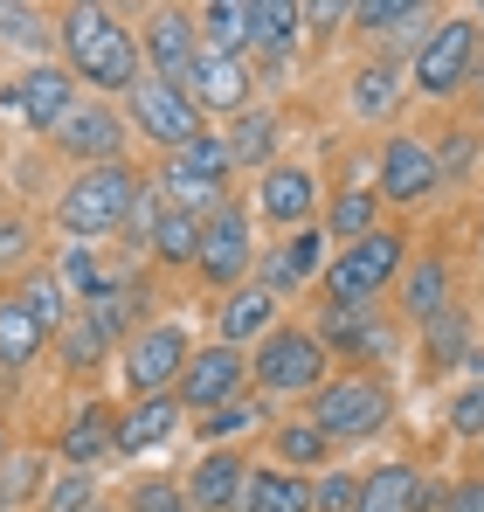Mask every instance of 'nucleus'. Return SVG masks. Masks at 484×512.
Segmentation results:
<instances>
[{
	"mask_svg": "<svg viewBox=\"0 0 484 512\" xmlns=\"http://www.w3.org/2000/svg\"><path fill=\"white\" fill-rule=\"evenodd\" d=\"M256 208L263 222H284V229H305L312 208H319V173L312 167H270L256 187Z\"/></svg>",
	"mask_w": 484,
	"mask_h": 512,
	"instance_id": "nucleus-17",
	"label": "nucleus"
},
{
	"mask_svg": "<svg viewBox=\"0 0 484 512\" xmlns=\"http://www.w3.org/2000/svg\"><path fill=\"white\" fill-rule=\"evenodd\" d=\"M312 277H325V229L319 222H312V229H291V243L270 250V263H263V291L277 298V291H298V284H312Z\"/></svg>",
	"mask_w": 484,
	"mask_h": 512,
	"instance_id": "nucleus-20",
	"label": "nucleus"
},
{
	"mask_svg": "<svg viewBox=\"0 0 484 512\" xmlns=\"http://www.w3.org/2000/svg\"><path fill=\"white\" fill-rule=\"evenodd\" d=\"M471 139H478V132H450V146H443V160H436V173H443V180L471 173Z\"/></svg>",
	"mask_w": 484,
	"mask_h": 512,
	"instance_id": "nucleus-47",
	"label": "nucleus"
},
{
	"mask_svg": "<svg viewBox=\"0 0 484 512\" xmlns=\"http://www.w3.org/2000/svg\"><path fill=\"white\" fill-rule=\"evenodd\" d=\"M242 381H249V360H242V346H201V353H187V367H180V381H173V402L180 409H201V416H215L222 402H236Z\"/></svg>",
	"mask_w": 484,
	"mask_h": 512,
	"instance_id": "nucleus-7",
	"label": "nucleus"
},
{
	"mask_svg": "<svg viewBox=\"0 0 484 512\" xmlns=\"http://www.w3.org/2000/svg\"><path fill=\"white\" fill-rule=\"evenodd\" d=\"M319 346H325V353H332V346H346V353H381V360H388V353H395V333L374 319V305H367V312H332V305H325Z\"/></svg>",
	"mask_w": 484,
	"mask_h": 512,
	"instance_id": "nucleus-24",
	"label": "nucleus"
},
{
	"mask_svg": "<svg viewBox=\"0 0 484 512\" xmlns=\"http://www.w3.org/2000/svg\"><path fill=\"white\" fill-rule=\"evenodd\" d=\"M187 333L180 326H139V333H125V381H132V395H166L173 381H180V367H187Z\"/></svg>",
	"mask_w": 484,
	"mask_h": 512,
	"instance_id": "nucleus-10",
	"label": "nucleus"
},
{
	"mask_svg": "<svg viewBox=\"0 0 484 512\" xmlns=\"http://www.w3.org/2000/svg\"><path fill=\"white\" fill-rule=\"evenodd\" d=\"M402 263H408L402 229H374V236L346 243V250L325 263V298H332V312H367V305L402 277Z\"/></svg>",
	"mask_w": 484,
	"mask_h": 512,
	"instance_id": "nucleus-3",
	"label": "nucleus"
},
{
	"mask_svg": "<svg viewBox=\"0 0 484 512\" xmlns=\"http://www.w3.org/2000/svg\"><path fill=\"white\" fill-rule=\"evenodd\" d=\"M422 21H429L422 0H360L353 7V28H367V35H395V28H422Z\"/></svg>",
	"mask_w": 484,
	"mask_h": 512,
	"instance_id": "nucleus-34",
	"label": "nucleus"
},
{
	"mask_svg": "<svg viewBox=\"0 0 484 512\" xmlns=\"http://www.w3.org/2000/svg\"><path fill=\"white\" fill-rule=\"evenodd\" d=\"M346 97H353V111H360V118H388V111L402 104V70H395V63H367V70L353 77Z\"/></svg>",
	"mask_w": 484,
	"mask_h": 512,
	"instance_id": "nucleus-31",
	"label": "nucleus"
},
{
	"mask_svg": "<svg viewBox=\"0 0 484 512\" xmlns=\"http://www.w3.org/2000/svg\"><path fill=\"white\" fill-rule=\"evenodd\" d=\"M263 416H270L263 402H249V395H236V402H222V409H215V416H201V423H208V436H236V429H256Z\"/></svg>",
	"mask_w": 484,
	"mask_h": 512,
	"instance_id": "nucleus-40",
	"label": "nucleus"
},
{
	"mask_svg": "<svg viewBox=\"0 0 484 512\" xmlns=\"http://www.w3.org/2000/svg\"><path fill=\"white\" fill-rule=\"evenodd\" d=\"M270 326H277V298L263 284H236L222 298V346H249V340H263Z\"/></svg>",
	"mask_w": 484,
	"mask_h": 512,
	"instance_id": "nucleus-22",
	"label": "nucleus"
},
{
	"mask_svg": "<svg viewBox=\"0 0 484 512\" xmlns=\"http://www.w3.org/2000/svg\"><path fill=\"white\" fill-rule=\"evenodd\" d=\"M0 457H7V436H0Z\"/></svg>",
	"mask_w": 484,
	"mask_h": 512,
	"instance_id": "nucleus-51",
	"label": "nucleus"
},
{
	"mask_svg": "<svg viewBox=\"0 0 484 512\" xmlns=\"http://www.w3.org/2000/svg\"><path fill=\"white\" fill-rule=\"evenodd\" d=\"M63 70L90 90H132L139 84V42L111 7H63Z\"/></svg>",
	"mask_w": 484,
	"mask_h": 512,
	"instance_id": "nucleus-1",
	"label": "nucleus"
},
{
	"mask_svg": "<svg viewBox=\"0 0 484 512\" xmlns=\"http://www.w3.org/2000/svg\"><path fill=\"white\" fill-rule=\"evenodd\" d=\"M415 492H422V471L395 457V464H374V471L360 478L353 512H415Z\"/></svg>",
	"mask_w": 484,
	"mask_h": 512,
	"instance_id": "nucleus-23",
	"label": "nucleus"
},
{
	"mask_svg": "<svg viewBox=\"0 0 484 512\" xmlns=\"http://www.w3.org/2000/svg\"><path fill=\"white\" fill-rule=\"evenodd\" d=\"M21 250H28V229L21 222H0V263H21Z\"/></svg>",
	"mask_w": 484,
	"mask_h": 512,
	"instance_id": "nucleus-49",
	"label": "nucleus"
},
{
	"mask_svg": "<svg viewBox=\"0 0 484 512\" xmlns=\"http://www.w3.org/2000/svg\"><path fill=\"white\" fill-rule=\"evenodd\" d=\"M132 201H139V173L132 167H83L56 201V222L70 236H111V229H125Z\"/></svg>",
	"mask_w": 484,
	"mask_h": 512,
	"instance_id": "nucleus-4",
	"label": "nucleus"
},
{
	"mask_svg": "<svg viewBox=\"0 0 484 512\" xmlns=\"http://www.w3.org/2000/svg\"><path fill=\"white\" fill-rule=\"evenodd\" d=\"M194 35L208 56H242L249 49V0H208L194 14Z\"/></svg>",
	"mask_w": 484,
	"mask_h": 512,
	"instance_id": "nucleus-26",
	"label": "nucleus"
},
{
	"mask_svg": "<svg viewBox=\"0 0 484 512\" xmlns=\"http://www.w3.org/2000/svg\"><path fill=\"white\" fill-rule=\"evenodd\" d=\"M146 250L160 256V263H194V256H201V222H194V215H173V208H160V222H153Z\"/></svg>",
	"mask_w": 484,
	"mask_h": 512,
	"instance_id": "nucleus-33",
	"label": "nucleus"
},
{
	"mask_svg": "<svg viewBox=\"0 0 484 512\" xmlns=\"http://www.w3.org/2000/svg\"><path fill=\"white\" fill-rule=\"evenodd\" d=\"M21 305H28V319H35L42 333H56V326L70 319V312H63V284H56L49 270H42V277H28V291H21Z\"/></svg>",
	"mask_w": 484,
	"mask_h": 512,
	"instance_id": "nucleus-36",
	"label": "nucleus"
},
{
	"mask_svg": "<svg viewBox=\"0 0 484 512\" xmlns=\"http://www.w3.org/2000/svg\"><path fill=\"white\" fill-rule=\"evenodd\" d=\"M132 512H194V506H187V492L173 478H139L132 485Z\"/></svg>",
	"mask_w": 484,
	"mask_h": 512,
	"instance_id": "nucleus-38",
	"label": "nucleus"
},
{
	"mask_svg": "<svg viewBox=\"0 0 484 512\" xmlns=\"http://www.w3.org/2000/svg\"><path fill=\"white\" fill-rule=\"evenodd\" d=\"M42 346H49V333L28 319L21 298H7V305H0V367H28Z\"/></svg>",
	"mask_w": 484,
	"mask_h": 512,
	"instance_id": "nucleus-30",
	"label": "nucleus"
},
{
	"mask_svg": "<svg viewBox=\"0 0 484 512\" xmlns=\"http://www.w3.org/2000/svg\"><path fill=\"white\" fill-rule=\"evenodd\" d=\"M332 21H353V7H339V0H312V7H298V28H332Z\"/></svg>",
	"mask_w": 484,
	"mask_h": 512,
	"instance_id": "nucleus-48",
	"label": "nucleus"
},
{
	"mask_svg": "<svg viewBox=\"0 0 484 512\" xmlns=\"http://www.w3.org/2000/svg\"><path fill=\"white\" fill-rule=\"evenodd\" d=\"M436 187H443V173H436V146H429V139H415V132H395V139L381 146L374 194H381V201H395V208H415V201H429Z\"/></svg>",
	"mask_w": 484,
	"mask_h": 512,
	"instance_id": "nucleus-9",
	"label": "nucleus"
},
{
	"mask_svg": "<svg viewBox=\"0 0 484 512\" xmlns=\"http://www.w3.org/2000/svg\"><path fill=\"white\" fill-rule=\"evenodd\" d=\"M0 35L21 42V49H42V42H49V21H42L35 7H0Z\"/></svg>",
	"mask_w": 484,
	"mask_h": 512,
	"instance_id": "nucleus-41",
	"label": "nucleus"
},
{
	"mask_svg": "<svg viewBox=\"0 0 484 512\" xmlns=\"http://www.w3.org/2000/svg\"><path fill=\"white\" fill-rule=\"evenodd\" d=\"M242 485H249V464L236 450H201V464L187 471V506L194 512H236L242 506Z\"/></svg>",
	"mask_w": 484,
	"mask_h": 512,
	"instance_id": "nucleus-16",
	"label": "nucleus"
},
{
	"mask_svg": "<svg viewBox=\"0 0 484 512\" xmlns=\"http://www.w3.org/2000/svg\"><path fill=\"white\" fill-rule=\"evenodd\" d=\"M180 97L194 104V111H249V63L242 56H194V70H187V84H180Z\"/></svg>",
	"mask_w": 484,
	"mask_h": 512,
	"instance_id": "nucleus-14",
	"label": "nucleus"
},
{
	"mask_svg": "<svg viewBox=\"0 0 484 512\" xmlns=\"http://www.w3.org/2000/svg\"><path fill=\"white\" fill-rule=\"evenodd\" d=\"M7 104H14V118H28V125L56 132V118L77 104V77H70L63 63H35V70H21V77H14Z\"/></svg>",
	"mask_w": 484,
	"mask_h": 512,
	"instance_id": "nucleus-15",
	"label": "nucleus"
},
{
	"mask_svg": "<svg viewBox=\"0 0 484 512\" xmlns=\"http://www.w3.org/2000/svg\"><path fill=\"white\" fill-rule=\"evenodd\" d=\"M153 194H166V208L173 215H194V222H208L215 208H222V180H208V173H194L180 153H166V167H160V187Z\"/></svg>",
	"mask_w": 484,
	"mask_h": 512,
	"instance_id": "nucleus-21",
	"label": "nucleus"
},
{
	"mask_svg": "<svg viewBox=\"0 0 484 512\" xmlns=\"http://www.w3.org/2000/svg\"><path fill=\"white\" fill-rule=\"evenodd\" d=\"M277 457H284L291 471H319L325 457H332V443H325L312 423H284L277 429Z\"/></svg>",
	"mask_w": 484,
	"mask_h": 512,
	"instance_id": "nucleus-35",
	"label": "nucleus"
},
{
	"mask_svg": "<svg viewBox=\"0 0 484 512\" xmlns=\"http://www.w3.org/2000/svg\"><path fill=\"white\" fill-rule=\"evenodd\" d=\"M443 512H484V471L478 478H457V485L443 492Z\"/></svg>",
	"mask_w": 484,
	"mask_h": 512,
	"instance_id": "nucleus-46",
	"label": "nucleus"
},
{
	"mask_svg": "<svg viewBox=\"0 0 484 512\" xmlns=\"http://www.w3.org/2000/svg\"><path fill=\"white\" fill-rule=\"evenodd\" d=\"M180 423V402L173 395H139L125 416H111V450L118 457H139V450H160Z\"/></svg>",
	"mask_w": 484,
	"mask_h": 512,
	"instance_id": "nucleus-18",
	"label": "nucleus"
},
{
	"mask_svg": "<svg viewBox=\"0 0 484 512\" xmlns=\"http://www.w3.org/2000/svg\"><path fill=\"white\" fill-rule=\"evenodd\" d=\"M236 512H312V478H298V471H249Z\"/></svg>",
	"mask_w": 484,
	"mask_h": 512,
	"instance_id": "nucleus-25",
	"label": "nucleus"
},
{
	"mask_svg": "<svg viewBox=\"0 0 484 512\" xmlns=\"http://www.w3.org/2000/svg\"><path fill=\"white\" fill-rule=\"evenodd\" d=\"M450 429L457 436H484V374L471 388H457V402H450Z\"/></svg>",
	"mask_w": 484,
	"mask_h": 512,
	"instance_id": "nucleus-43",
	"label": "nucleus"
},
{
	"mask_svg": "<svg viewBox=\"0 0 484 512\" xmlns=\"http://www.w3.org/2000/svg\"><path fill=\"white\" fill-rule=\"evenodd\" d=\"M325 353L312 326H270L256 340V388L263 395H319L325 388Z\"/></svg>",
	"mask_w": 484,
	"mask_h": 512,
	"instance_id": "nucleus-5",
	"label": "nucleus"
},
{
	"mask_svg": "<svg viewBox=\"0 0 484 512\" xmlns=\"http://www.w3.org/2000/svg\"><path fill=\"white\" fill-rule=\"evenodd\" d=\"M325 229H332L339 243H360V236H374V229H381V194H367V187H346V194H332V215H325Z\"/></svg>",
	"mask_w": 484,
	"mask_h": 512,
	"instance_id": "nucleus-29",
	"label": "nucleus"
},
{
	"mask_svg": "<svg viewBox=\"0 0 484 512\" xmlns=\"http://www.w3.org/2000/svg\"><path fill=\"white\" fill-rule=\"evenodd\" d=\"M249 263H256V236H249V215L242 208H215L208 222H201V256H194V270L208 277V284H229L236 291L242 277H249Z\"/></svg>",
	"mask_w": 484,
	"mask_h": 512,
	"instance_id": "nucleus-11",
	"label": "nucleus"
},
{
	"mask_svg": "<svg viewBox=\"0 0 484 512\" xmlns=\"http://www.w3.org/2000/svg\"><path fill=\"white\" fill-rule=\"evenodd\" d=\"M471 21H478V35H484V7H478V14H471Z\"/></svg>",
	"mask_w": 484,
	"mask_h": 512,
	"instance_id": "nucleus-50",
	"label": "nucleus"
},
{
	"mask_svg": "<svg viewBox=\"0 0 484 512\" xmlns=\"http://www.w3.org/2000/svg\"><path fill=\"white\" fill-rule=\"evenodd\" d=\"M180 160H187L194 173H208V180H229V146H222L215 132H201L194 146H180Z\"/></svg>",
	"mask_w": 484,
	"mask_h": 512,
	"instance_id": "nucleus-42",
	"label": "nucleus"
},
{
	"mask_svg": "<svg viewBox=\"0 0 484 512\" xmlns=\"http://www.w3.org/2000/svg\"><path fill=\"white\" fill-rule=\"evenodd\" d=\"M305 28H298V7L291 0H249V42L256 49H291Z\"/></svg>",
	"mask_w": 484,
	"mask_h": 512,
	"instance_id": "nucleus-32",
	"label": "nucleus"
},
{
	"mask_svg": "<svg viewBox=\"0 0 484 512\" xmlns=\"http://www.w3.org/2000/svg\"><path fill=\"white\" fill-rule=\"evenodd\" d=\"M56 146L83 160V167H118V146H125V118L97 97H77L63 118H56Z\"/></svg>",
	"mask_w": 484,
	"mask_h": 512,
	"instance_id": "nucleus-12",
	"label": "nucleus"
},
{
	"mask_svg": "<svg viewBox=\"0 0 484 512\" xmlns=\"http://www.w3.org/2000/svg\"><path fill=\"white\" fill-rule=\"evenodd\" d=\"M49 512H104L97 478H90V471H63V478L49 485Z\"/></svg>",
	"mask_w": 484,
	"mask_h": 512,
	"instance_id": "nucleus-37",
	"label": "nucleus"
},
{
	"mask_svg": "<svg viewBox=\"0 0 484 512\" xmlns=\"http://www.w3.org/2000/svg\"><path fill=\"white\" fill-rule=\"evenodd\" d=\"M194 56H201V35H194V14L187 7H160L153 21H146V77H160V84H187V70H194Z\"/></svg>",
	"mask_w": 484,
	"mask_h": 512,
	"instance_id": "nucleus-13",
	"label": "nucleus"
},
{
	"mask_svg": "<svg viewBox=\"0 0 484 512\" xmlns=\"http://www.w3.org/2000/svg\"><path fill=\"white\" fill-rule=\"evenodd\" d=\"M478 21L471 14H450V21H436L429 35H422V49H415V63H408V84L422 90V97H450V90L471 84V70H478Z\"/></svg>",
	"mask_w": 484,
	"mask_h": 512,
	"instance_id": "nucleus-6",
	"label": "nucleus"
},
{
	"mask_svg": "<svg viewBox=\"0 0 484 512\" xmlns=\"http://www.w3.org/2000/svg\"><path fill=\"white\" fill-rule=\"evenodd\" d=\"M229 167H256V160H270L277 153V111H236V125H229Z\"/></svg>",
	"mask_w": 484,
	"mask_h": 512,
	"instance_id": "nucleus-28",
	"label": "nucleus"
},
{
	"mask_svg": "<svg viewBox=\"0 0 484 512\" xmlns=\"http://www.w3.org/2000/svg\"><path fill=\"white\" fill-rule=\"evenodd\" d=\"M422 333H429V346H436L443 360H457V353H464V312L450 305V312H443V319H429ZM443 360H436V367H443Z\"/></svg>",
	"mask_w": 484,
	"mask_h": 512,
	"instance_id": "nucleus-45",
	"label": "nucleus"
},
{
	"mask_svg": "<svg viewBox=\"0 0 484 512\" xmlns=\"http://www.w3.org/2000/svg\"><path fill=\"white\" fill-rule=\"evenodd\" d=\"M478 250H484V229H478Z\"/></svg>",
	"mask_w": 484,
	"mask_h": 512,
	"instance_id": "nucleus-52",
	"label": "nucleus"
},
{
	"mask_svg": "<svg viewBox=\"0 0 484 512\" xmlns=\"http://www.w3.org/2000/svg\"><path fill=\"white\" fill-rule=\"evenodd\" d=\"M402 291V319L408 326H429V319H443L450 312V263L443 256H415V263H402V277H395Z\"/></svg>",
	"mask_w": 484,
	"mask_h": 512,
	"instance_id": "nucleus-19",
	"label": "nucleus"
},
{
	"mask_svg": "<svg viewBox=\"0 0 484 512\" xmlns=\"http://www.w3.org/2000/svg\"><path fill=\"white\" fill-rule=\"evenodd\" d=\"M0 471H7V478H0V506H14L21 492L42 485V464H35V457H0Z\"/></svg>",
	"mask_w": 484,
	"mask_h": 512,
	"instance_id": "nucleus-44",
	"label": "nucleus"
},
{
	"mask_svg": "<svg viewBox=\"0 0 484 512\" xmlns=\"http://www.w3.org/2000/svg\"><path fill=\"white\" fill-rule=\"evenodd\" d=\"M63 457H70V471H90V464H104L111 457V409H77L70 429H63Z\"/></svg>",
	"mask_w": 484,
	"mask_h": 512,
	"instance_id": "nucleus-27",
	"label": "nucleus"
},
{
	"mask_svg": "<svg viewBox=\"0 0 484 512\" xmlns=\"http://www.w3.org/2000/svg\"><path fill=\"white\" fill-rule=\"evenodd\" d=\"M353 499H360L353 471H325L319 485H312V512H353Z\"/></svg>",
	"mask_w": 484,
	"mask_h": 512,
	"instance_id": "nucleus-39",
	"label": "nucleus"
},
{
	"mask_svg": "<svg viewBox=\"0 0 484 512\" xmlns=\"http://www.w3.org/2000/svg\"><path fill=\"white\" fill-rule=\"evenodd\" d=\"M125 104H132V125H139L153 146H166V153H180V146H194V139H201V111H194L173 84L146 77V70H139V84L125 90Z\"/></svg>",
	"mask_w": 484,
	"mask_h": 512,
	"instance_id": "nucleus-8",
	"label": "nucleus"
},
{
	"mask_svg": "<svg viewBox=\"0 0 484 512\" xmlns=\"http://www.w3.org/2000/svg\"><path fill=\"white\" fill-rule=\"evenodd\" d=\"M395 416V395H388V381L381 374H367V367H353V374H339V381H325L319 395H312V416L305 423L319 429L325 443H367V436H381Z\"/></svg>",
	"mask_w": 484,
	"mask_h": 512,
	"instance_id": "nucleus-2",
	"label": "nucleus"
}]
</instances>
